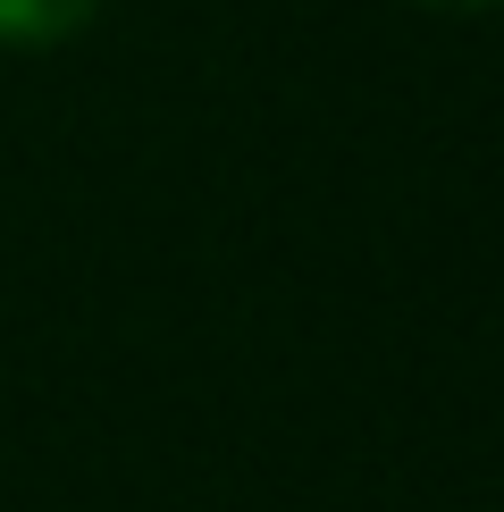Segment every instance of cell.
I'll use <instances>...</instances> for the list:
<instances>
[{
  "mask_svg": "<svg viewBox=\"0 0 504 512\" xmlns=\"http://www.w3.org/2000/svg\"><path fill=\"white\" fill-rule=\"evenodd\" d=\"M420 9H504V0H420Z\"/></svg>",
  "mask_w": 504,
  "mask_h": 512,
  "instance_id": "7a4b0ae2",
  "label": "cell"
},
{
  "mask_svg": "<svg viewBox=\"0 0 504 512\" xmlns=\"http://www.w3.org/2000/svg\"><path fill=\"white\" fill-rule=\"evenodd\" d=\"M101 17V0H0V42L9 51H51V42L84 34Z\"/></svg>",
  "mask_w": 504,
  "mask_h": 512,
  "instance_id": "6da1fadb",
  "label": "cell"
}]
</instances>
